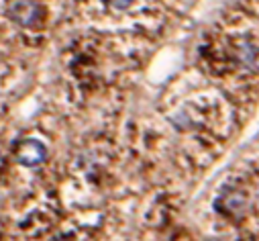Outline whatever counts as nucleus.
Returning a JSON list of instances; mask_svg holds the SVG:
<instances>
[{
  "label": "nucleus",
  "mask_w": 259,
  "mask_h": 241,
  "mask_svg": "<svg viewBox=\"0 0 259 241\" xmlns=\"http://www.w3.org/2000/svg\"><path fill=\"white\" fill-rule=\"evenodd\" d=\"M9 19L21 27H35L43 19V7L35 0H15L9 7Z\"/></svg>",
  "instance_id": "1"
},
{
  "label": "nucleus",
  "mask_w": 259,
  "mask_h": 241,
  "mask_svg": "<svg viewBox=\"0 0 259 241\" xmlns=\"http://www.w3.org/2000/svg\"><path fill=\"white\" fill-rule=\"evenodd\" d=\"M15 159L25 168H37L47 159V147L39 139H23L15 147Z\"/></svg>",
  "instance_id": "2"
},
{
  "label": "nucleus",
  "mask_w": 259,
  "mask_h": 241,
  "mask_svg": "<svg viewBox=\"0 0 259 241\" xmlns=\"http://www.w3.org/2000/svg\"><path fill=\"white\" fill-rule=\"evenodd\" d=\"M135 3V0H110V5H112V9H116V11H124V9H128Z\"/></svg>",
  "instance_id": "3"
}]
</instances>
